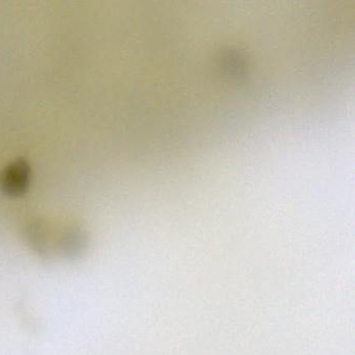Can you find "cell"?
<instances>
[{
  "instance_id": "cell-1",
  "label": "cell",
  "mask_w": 355,
  "mask_h": 355,
  "mask_svg": "<svg viewBox=\"0 0 355 355\" xmlns=\"http://www.w3.org/2000/svg\"><path fill=\"white\" fill-rule=\"evenodd\" d=\"M28 180V170L26 165L14 164L8 169L3 178V184L11 193H18L26 188Z\"/></svg>"
}]
</instances>
